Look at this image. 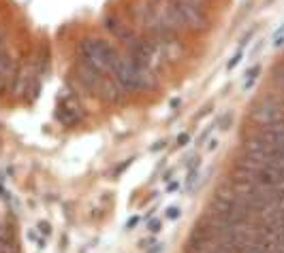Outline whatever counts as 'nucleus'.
I'll list each match as a JSON object with an SVG mask.
<instances>
[{
    "instance_id": "obj_1",
    "label": "nucleus",
    "mask_w": 284,
    "mask_h": 253,
    "mask_svg": "<svg viewBox=\"0 0 284 253\" xmlns=\"http://www.w3.org/2000/svg\"><path fill=\"white\" fill-rule=\"evenodd\" d=\"M111 77H114L116 83L120 85L124 91H128V94L146 91V89L154 88L152 71H150V68L139 66L135 60H131L128 56H122V53H120V58H117Z\"/></svg>"
},
{
    "instance_id": "obj_2",
    "label": "nucleus",
    "mask_w": 284,
    "mask_h": 253,
    "mask_svg": "<svg viewBox=\"0 0 284 253\" xmlns=\"http://www.w3.org/2000/svg\"><path fill=\"white\" fill-rule=\"evenodd\" d=\"M75 73H77V79L84 83L85 89H90L94 96H99L100 100L107 102H122L124 98V89L116 83L114 77H107V74L94 71L92 66H88L85 62L79 60L77 66H75Z\"/></svg>"
},
{
    "instance_id": "obj_3",
    "label": "nucleus",
    "mask_w": 284,
    "mask_h": 253,
    "mask_svg": "<svg viewBox=\"0 0 284 253\" xmlns=\"http://www.w3.org/2000/svg\"><path fill=\"white\" fill-rule=\"evenodd\" d=\"M79 58L88 66H92L94 71H99L103 74H111L117 58H120V51H116L107 41L88 39L79 45Z\"/></svg>"
},
{
    "instance_id": "obj_4",
    "label": "nucleus",
    "mask_w": 284,
    "mask_h": 253,
    "mask_svg": "<svg viewBox=\"0 0 284 253\" xmlns=\"http://www.w3.org/2000/svg\"><path fill=\"white\" fill-rule=\"evenodd\" d=\"M250 119H252L254 128L280 126L284 123V106L265 94L259 100H254L252 109H250Z\"/></svg>"
},
{
    "instance_id": "obj_5",
    "label": "nucleus",
    "mask_w": 284,
    "mask_h": 253,
    "mask_svg": "<svg viewBox=\"0 0 284 253\" xmlns=\"http://www.w3.org/2000/svg\"><path fill=\"white\" fill-rule=\"evenodd\" d=\"M105 28L111 32V34L116 36V39H120V41H131L133 36V32L126 28V26H122V21L120 19H116V17H105Z\"/></svg>"
},
{
    "instance_id": "obj_6",
    "label": "nucleus",
    "mask_w": 284,
    "mask_h": 253,
    "mask_svg": "<svg viewBox=\"0 0 284 253\" xmlns=\"http://www.w3.org/2000/svg\"><path fill=\"white\" fill-rule=\"evenodd\" d=\"M7 77H11V60H9L7 53L0 49V88H2Z\"/></svg>"
},
{
    "instance_id": "obj_7",
    "label": "nucleus",
    "mask_w": 284,
    "mask_h": 253,
    "mask_svg": "<svg viewBox=\"0 0 284 253\" xmlns=\"http://www.w3.org/2000/svg\"><path fill=\"white\" fill-rule=\"evenodd\" d=\"M0 245H15V236L9 223H0Z\"/></svg>"
},
{
    "instance_id": "obj_8",
    "label": "nucleus",
    "mask_w": 284,
    "mask_h": 253,
    "mask_svg": "<svg viewBox=\"0 0 284 253\" xmlns=\"http://www.w3.org/2000/svg\"><path fill=\"white\" fill-rule=\"evenodd\" d=\"M26 236H28V240L30 243H34V247H39V249H45V236H39L36 234V230H28L26 232Z\"/></svg>"
},
{
    "instance_id": "obj_9",
    "label": "nucleus",
    "mask_w": 284,
    "mask_h": 253,
    "mask_svg": "<svg viewBox=\"0 0 284 253\" xmlns=\"http://www.w3.org/2000/svg\"><path fill=\"white\" fill-rule=\"evenodd\" d=\"M36 232H41V236H50V234H51V225H50V222H45V219L36 222Z\"/></svg>"
},
{
    "instance_id": "obj_10",
    "label": "nucleus",
    "mask_w": 284,
    "mask_h": 253,
    "mask_svg": "<svg viewBox=\"0 0 284 253\" xmlns=\"http://www.w3.org/2000/svg\"><path fill=\"white\" fill-rule=\"evenodd\" d=\"M160 228H163V222H160V219H154V222L148 225V230H150V232H152V234L160 232Z\"/></svg>"
},
{
    "instance_id": "obj_11",
    "label": "nucleus",
    "mask_w": 284,
    "mask_h": 253,
    "mask_svg": "<svg viewBox=\"0 0 284 253\" xmlns=\"http://www.w3.org/2000/svg\"><path fill=\"white\" fill-rule=\"evenodd\" d=\"M178 215H180V208H178V207H171V208H167V217H169V219L178 217Z\"/></svg>"
},
{
    "instance_id": "obj_12",
    "label": "nucleus",
    "mask_w": 284,
    "mask_h": 253,
    "mask_svg": "<svg viewBox=\"0 0 284 253\" xmlns=\"http://www.w3.org/2000/svg\"><path fill=\"white\" fill-rule=\"evenodd\" d=\"M0 49H2V32H0Z\"/></svg>"
},
{
    "instance_id": "obj_13",
    "label": "nucleus",
    "mask_w": 284,
    "mask_h": 253,
    "mask_svg": "<svg viewBox=\"0 0 284 253\" xmlns=\"http://www.w3.org/2000/svg\"><path fill=\"white\" fill-rule=\"evenodd\" d=\"M282 64H284V58H282Z\"/></svg>"
}]
</instances>
